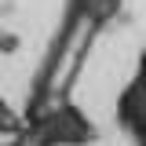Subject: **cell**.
Segmentation results:
<instances>
[{"instance_id":"cell-1","label":"cell","mask_w":146,"mask_h":146,"mask_svg":"<svg viewBox=\"0 0 146 146\" xmlns=\"http://www.w3.org/2000/svg\"><path fill=\"white\" fill-rule=\"evenodd\" d=\"M121 0H70L66 11L58 18L48 51L40 58V66L33 73V84L26 95V121L33 124L44 113L58 110L62 102H70V91L77 84V73L88 62L95 36L106 29L110 18H117Z\"/></svg>"},{"instance_id":"cell-2","label":"cell","mask_w":146,"mask_h":146,"mask_svg":"<svg viewBox=\"0 0 146 146\" xmlns=\"http://www.w3.org/2000/svg\"><path fill=\"white\" fill-rule=\"evenodd\" d=\"M29 128H36V131H40L51 146H88V143L99 139L95 124H91V121L73 106V102H62L58 110L44 113V117L33 121Z\"/></svg>"},{"instance_id":"cell-3","label":"cell","mask_w":146,"mask_h":146,"mask_svg":"<svg viewBox=\"0 0 146 146\" xmlns=\"http://www.w3.org/2000/svg\"><path fill=\"white\" fill-rule=\"evenodd\" d=\"M117 121L146 146V77H135L117 99Z\"/></svg>"},{"instance_id":"cell-4","label":"cell","mask_w":146,"mask_h":146,"mask_svg":"<svg viewBox=\"0 0 146 146\" xmlns=\"http://www.w3.org/2000/svg\"><path fill=\"white\" fill-rule=\"evenodd\" d=\"M26 128H29V121H26V117H18L15 110L0 99V131H4V135H18V131H26Z\"/></svg>"},{"instance_id":"cell-5","label":"cell","mask_w":146,"mask_h":146,"mask_svg":"<svg viewBox=\"0 0 146 146\" xmlns=\"http://www.w3.org/2000/svg\"><path fill=\"white\" fill-rule=\"evenodd\" d=\"M11 146H51V143H48L36 128H26V131H18L15 139H11Z\"/></svg>"},{"instance_id":"cell-6","label":"cell","mask_w":146,"mask_h":146,"mask_svg":"<svg viewBox=\"0 0 146 146\" xmlns=\"http://www.w3.org/2000/svg\"><path fill=\"white\" fill-rule=\"evenodd\" d=\"M139 77H146V48L139 51Z\"/></svg>"}]
</instances>
